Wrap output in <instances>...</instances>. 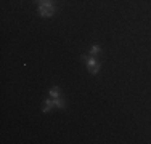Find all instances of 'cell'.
Wrapping results in <instances>:
<instances>
[{
  "instance_id": "1",
  "label": "cell",
  "mask_w": 151,
  "mask_h": 144,
  "mask_svg": "<svg viewBox=\"0 0 151 144\" xmlns=\"http://www.w3.org/2000/svg\"><path fill=\"white\" fill-rule=\"evenodd\" d=\"M55 3L52 2V0H48V2H42L39 3V8H37V13L40 14L42 18H50L55 14Z\"/></svg>"
},
{
  "instance_id": "2",
  "label": "cell",
  "mask_w": 151,
  "mask_h": 144,
  "mask_svg": "<svg viewBox=\"0 0 151 144\" xmlns=\"http://www.w3.org/2000/svg\"><path fill=\"white\" fill-rule=\"evenodd\" d=\"M82 59L85 61L87 69H88V72H90L92 75H95V74H98V72H100V63L93 56H82Z\"/></svg>"
},
{
  "instance_id": "3",
  "label": "cell",
  "mask_w": 151,
  "mask_h": 144,
  "mask_svg": "<svg viewBox=\"0 0 151 144\" xmlns=\"http://www.w3.org/2000/svg\"><path fill=\"white\" fill-rule=\"evenodd\" d=\"M48 95H50V98H52V99L60 98V96H61L60 88H58V86H53V88H50V90H48Z\"/></svg>"
},
{
  "instance_id": "4",
  "label": "cell",
  "mask_w": 151,
  "mask_h": 144,
  "mask_svg": "<svg viewBox=\"0 0 151 144\" xmlns=\"http://www.w3.org/2000/svg\"><path fill=\"white\" fill-rule=\"evenodd\" d=\"M55 106V103H53V99H47L45 103H44V107H42V110L47 114V112H50L52 110V107Z\"/></svg>"
},
{
  "instance_id": "5",
  "label": "cell",
  "mask_w": 151,
  "mask_h": 144,
  "mask_svg": "<svg viewBox=\"0 0 151 144\" xmlns=\"http://www.w3.org/2000/svg\"><path fill=\"white\" fill-rule=\"evenodd\" d=\"M53 103H55V106L60 107V109H63V107L66 106V104H64V101L61 99V98H55V99H53Z\"/></svg>"
},
{
  "instance_id": "6",
  "label": "cell",
  "mask_w": 151,
  "mask_h": 144,
  "mask_svg": "<svg viewBox=\"0 0 151 144\" xmlns=\"http://www.w3.org/2000/svg\"><path fill=\"white\" fill-rule=\"evenodd\" d=\"M98 53H100V45H93L90 48V55L95 56V55H98Z\"/></svg>"
},
{
  "instance_id": "7",
  "label": "cell",
  "mask_w": 151,
  "mask_h": 144,
  "mask_svg": "<svg viewBox=\"0 0 151 144\" xmlns=\"http://www.w3.org/2000/svg\"><path fill=\"white\" fill-rule=\"evenodd\" d=\"M37 3H42V2H48V0H35Z\"/></svg>"
}]
</instances>
